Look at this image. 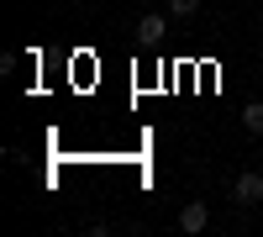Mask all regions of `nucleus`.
Wrapping results in <instances>:
<instances>
[{"label":"nucleus","mask_w":263,"mask_h":237,"mask_svg":"<svg viewBox=\"0 0 263 237\" xmlns=\"http://www.w3.org/2000/svg\"><path fill=\"white\" fill-rule=\"evenodd\" d=\"M232 195H237V206H258V200H263V174H258V169H248V174H237Z\"/></svg>","instance_id":"f257e3e1"},{"label":"nucleus","mask_w":263,"mask_h":237,"mask_svg":"<svg viewBox=\"0 0 263 237\" xmlns=\"http://www.w3.org/2000/svg\"><path fill=\"white\" fill-rule=\"evenodd\" d=\"M163 32H168V21H163L158 11H147V16L137 21V42H142V48H153V42H158Z\"/></svg>","instance_id":"f03ea898"},{"label":"nucleus","mask_w":263,"mask_h":237,"mask_svg":"<svg viewBox=\"0 0 263 237\" xmlns=\"http://www.w3.org/2000/svg\"><path fill=\"white\" fill-rule=\"evenodd\" d=\"M205 222H211V211H205L200 200H190V206L179 211V227H184V232H205Z\"/></svg>","instance_id":"7ed1b4c3"},{"label":"nucleus","mask_w":263,"mask_h":237,"mask_svg":"<svg viewBox=\"0 0 263 237\" xmlns=\"http://www.w3.org/2000/svg\"><path fill=\"white\" fill-rule=\"evenodd\" d=\"M242 126H248V132H263V100L242 105Z\"/></svg>","instance_id":"20e7f679"},{"label":"nucleus","mask_w":263,"mask_h":237,"mask_svg":"<svg viewBox=\"0 0 263 237\" xmlns=\"http://www.w3.org/2000/svg\"><path fill=\"white\" fill-rule=\"evenodd\" d=\"M168 11H174V16H195V11H200V0H168Z\"/></svg>","instance_id":"39448f33"}]
</instances>
